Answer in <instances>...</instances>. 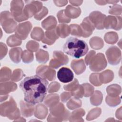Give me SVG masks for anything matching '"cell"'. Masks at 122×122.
<instances>
[{"instance_id":"1","label":"cell","mask_w":122,"mask_h":122,"mask_svg":"<svg viewBox=\"0 0 122 122\" xmlns=\"http://www.w3.org/2000/svg\"><path fill=\"white\" fill-rule=\"evenodd\" d=\"M48 84L46 79L37 74L25 78L20 84L25 102L33 105L41 102L46 95Z\"/></svg>"},{"instance_id":"20","label":"cell","mask_w":122,"mask_h":122,"mask_svg":"<svg viewBox=\"0 0 122 122\" xmlns=\"http://www.w3.org/2000/svg\"><path fill=\"white\" fill-rule=\"evenodd\" d=\"M81 13V10L79 8L72 7L71 5H68L65 10V13L69 18H76L79 16Z\"/></svg>"},{"instance_id":"29","label":"cell","mask_w":122,"mask_h":122,"mask_svg":"<svg viewBox=\"0 0 122 122\" xmlns=\"http://www.w3.org/2000/svg\"><path fill=\"white\" fill-rule=\"evenodd\" d=\"M71 100L72 101V102H73V104L71 103H69V102H68L67 103V106L70 109L73 110V109H74L75 108L80 107L81 106V102L77 98H76V99L72 98V99H71Z\"/></svg>"},{"instance_id":"6","label":"cell","mask_w":122,"mask_h":122,"mask_svg":"<svg viewBox=\"0 0 122 122\" xmlns=\"http://www.w3.org/2000/svg\"><path fill=\"white\" fill-rule=\"evenodd\" d=\"M69 61L67 56L63 54L61 51H54L53 53V57L50 62V67L57 69L61 65L66 64Z\"/></svg>"},{"instance_id":"27","label":"cell","mask_w":122,"mask_h":122,"mask_svg":"<svg viewBox=\"0 0 122 122\" xmlns=\"http://www.w3.org/2000/svg\"><path fill=\"white\" fill-rule=\"evenodd\" d=\"M59 22L61 23H68L71 21V19L66 15L65 10H60L57 14Z\"/></svg>"},{"instance_id":"16","label":"cell","mask_w":122,"mask_h":122,"mask_svg":"<svg viewBox=\"0 0 122 122\" xmlns=\"http://www.w3.org/2000/svg\"><path fill=\"white\" fill-rule=\"evenodd\" d=\"M59 38L55 30L54 29L47 30L43 36L41 41L43 43L48 45H52L55 41Z\"/></svg>"},{"instance_id":"26","label":"cell","mask_w":122,"mask_h":122,"mask_svg":"<svg viewBox=\"0 0 122 122\" xmlns=\"http://www.w3.org/2000/svg\"><path fill=\"white\" fill-rule=\"evenodd\" d=\"M70 33L72 35L82 37V31L81 26L77 24H71L70 25Z\"/></svg>"},{"instance_id":"11","label":"cell","mask_w":122,"mask_h":122,"mask_svg":"<svg viewBox=\"0 0 122 122\" xmlns=\"http://www.w3.org/2000/svg\"><path fill=\"white\" fill-rule=\"evenodd\" d=\"M104 27L107 29H113L119 30L122 28V18L108 16L106 17L104 21Z\"/></svg>"},{"instance_id":"25","label":"cell","mask_w":122,"mask_h":122,"mask_svg":"<svg viewBox=\"0 0 122 122\" xmlns=\"http://www.w3.org/2000/svg\"><path fill=\"white\" fill-rule=\"evenodd\" d=\"M44 36L43 30L40 28L35 27L33 30L31 34V37L32 39L40 41L42 40Z\"/></svg>"},{"instance_id":"36","label":"cell","mask_w":122,"mask_h":122,"mask_svg":"<svg viewBox=\"0 0 122 122\" xmlns=\"http://www.w3.org/2000/svg\"><path fill=\"white\" fill-rule=\"evenodd\" d=\"M28 43L30 45H31L32 46H26V48L29 50L31 51H36L37 50H38V49L39 47V45H38L34 46V45H36L37 43V42H36L35 41H29Z\"/></svg>"},{"instance_id":"4","label":"cell","mask_w":122,"mask_h":122,"mask_svg":"<svg viewBox=\"0 0 122 122\" xmlns=\"http://www.w3.org/2000/svg\"><path fill=\"white\" fill-rule=\"evenodd\" d=\"M23 5L22 1H12L11 2V14L17 21L20 22L28 19L22 10Z\"/></svg>"},{"instance_id":"12","label":"cell","mask_w":122,"mask_h":122,"mask_svg":"<svg viewBox=\"0 0 122 122\" xmlns=\"http://www.w3.org/2000/svg\"><path fill=\"white\" fill-rule=\"evenodd\" d=\"M31 28L32 25L29 21L20 23L15 32V36L19 39L25 40L28 36Z\"/></svg>"},{"instance_id":"9","label":"cell","mask_w":122,"mask_h":122,"mask_svg":"<svg viewBox=\"0 0 122 122\" xmlns=\"http://www.w3.org/2000/svg\"><path fill=\"white\" fill-rule=\"evenodd\" d=\"M30 3H28L26 5L24 10L23 13L24 15L27 18L31 17L35 15L36 13H38L42 10V3L40 1H31Z\"/></svg>"},{"instance_id":"10","label":"cell","mask_w":122,"mask_h":122,"mask_svg":"<svg viewBox=\"0 0 122 122\" xmlns=\"http://www.w3.org/2000/svg\"><path fill=\"white\" fill-rule=\"evenodd\" d=\"M56 71L53 69L47 66L41 65L38 67L36 70V73L42 78L47 79L49 81H53L55 79Z\"/></svg>"},{"instance_id":"2","label":"cell","mask_w":122,"mask_h":122,"mask_svg":"<svg viewBox=\"0 0 122 122\" xmlns=\"http://www.w3.org/2000/svg\"><path fill=\"white\" fill-rule=\"evenodd\" d=\"M63 51L75 58H80L85 55L89 50L86 42L74 37L68 38L63 47Z\"/></svg>"},{"instance_id":"35","label":"cell","mask_w":122,"mask_h":122,"mask_svg":"<svg viewBox=\"0 0 122 122\" xmlns=\"http://www.w3.org/2000/svg\"><path fill=\"white\" fill-rule=\"evenodd\" d=\"M47 13L48 10L46 7H44L43 9L38 13V14H36L34 17L37 20H41L43 17H44L46 15H47Z\"/></svg>"},{"instance_id":"32","label":"cell","mask_w":122,"mask_h":122,"mask_svg":"<svg viewBox=\"0 0 122 122\" xmlns=\"http://www.w3.org/2000/svg\"><path fill=\"white\" fill-rule=\"evenodd\" d=\"M36 60L37 61H39V62H41V63L42 62V57H44L46 58L49 59V55H48V52L43 50H42L41 49H40L39 51L36 52Z\"/></svg>"},{"instance_id":"21","label":"cell","mask_w":122,"mask_h":122,"mask_svg":"<svg viewBox=\"0 0 122 122\" xmlns=\"http://www.w3.org/2000/svg\"><path fill=\"white\" fill-rule=\"evenodd\" d=\"M56 24L57 21L55 18L52 16H50L42 22L41 25L44 29L48 30L54 29Z\"/></svg>"},{"instance_id":"40","label":"cell","mask_w":122,"mask_h":122,"mask_svg":"<svg viewBox=\"0 0 122 122\" xmlns=\"http://www.w3.org/2000/svg\"><path fill=\"white\" fill-rule=\"evenodd\" d=\"M65 95L66 96H63L62 94L61 95V101L63 102H65L66 101H67L70 98L71 94V93H69V92H65Z\"/></svg>"},{"instance_id":"7","label":"cell","mask_w":122,"mask_h":122,"mask_svg":"<svg viewBox=\"0 0 122 122\" xmlns=\"http://www.w3.org/2000/svg\"><path fill=\"white\" fill-rule=\"evenodd\" d=\"M94 27L98 30H102L104 28V21L106 19L105 14L99 11H94L90 13L88 17Z\"/></svg>"},{"instance_id":"14","label":"cell","mask_w":122,"mask_h":122,"mask_svg":"<svg viewBox=\"0 0 122 122\" xmlns=\"http://www.w3.org/2000/svg\"><path fill=\"white\" fill-rule=\"evenodd\" d=\"M81 28L82 31V37L87 38L89 37L94 30L95 27L91 22L89 17H86L81 24Z\"/></svg>"},{"instance_id":"37","label":"cell","mask_w":122,"mask_h":122,"mask_svg":"<svg viewBox=\"0 0 122 122\" xmlns=\"http://www.w3.org/2000/svg\"><path fill=\"white\" fill-rule=\"evenodd\" d=\"M95 53H96L94 51H90L89 54L85 57V62H86V65H89V63H90L91 60L95 56Z\"/></svg>"},{"instance_id":"38","label":"cell","mask_w":122,"mask_h":122,"mask_svg":"<svg viewBox=\"0 0 122 122\" xmlns=\"http://www.w3.org/2000/svg\"><path fill=\"white\" fill-rule=\"evenodd\" d=\"M58 85H60L59 83L56 82H54L53 83H51V85L49 86V92H56L57 91H58L59 89V88H54L56 86H57Z\"/></svg>"},{"instance_id":"24","label":"cell","mask_w":122,"mask_h":122,"mask_svg":"<svg viewBox=\"0 0 122 122\" xmlns=\"http://www.w3.org/2000/svg\"><path fill=\"white\" fill-rule=\"evenodd\" d=\"M118 35L116 32H110L106 33L104 36V40L109 44H114L118 40Z\"/></svg>"},{"instance_id":"23","label":"cell","mask_w":122,"mask_h":122,"mask_svg":"<svg viewBox=\"0 0 122 122\" xmlns=\"http://www.w3.org/2000/svg\"><path fill=\"white\" fill-rule=\"evenodd\" d=\"M41 112L45 117L48 113L47 109L44 105L39 104L36 106L35 112L34 113L35 116L37 118H39L40 119H43Z\"/></svg>"},{"instance_id":"19","label":"cell","mask_w":122,"mask_h":122,"mask_svg":"<svg viewBox=\"0 0 122 122\" xmlns=\"http://www.w3.org/2000/svg\"><path fill=\"white\" fill-rule=\"evenodd\" d=\"M56 32L58 36L64 38L70 33V27L64 23L60 24L56 28Z\"/></svg>"},{"instance_id":"17","label":"cell","mask_w":122,"mask_h":122,"mask_svg":"<svg viewBox=\"0 0 122 122\" xmlns=\"http://www.w3.org/2000/svg\"><path fill=\"white\" fill-rule=\"evenodd\" d=\"M21 114L24 117H29L32 116L34 108L33 106V104L24 102L21 101L20 102Z\"/></svg>"},{"instance_id":"13","label":"cell","mask_w":122,"mask_h":122,"mask_svg":"<svg viewBox=\"0 0 122 122\" xmlns=\"http://www.w3.org/2000/svg\"><path fill=\"white\" fill-rule=\"evenodd\" d=\"M57 78L61 82L68 83L73 80L74 74L69 68L62 67L57 72Z\"/></svg>"},{"instance_id":"3","label":"cell","mask_w":122,"mask_h":122,"mask_svg":"<svg viewBox=\"0 0 122 122\" xmlns=\"http://www.w3.org/2000/svg\"><path fill=\"white\" fill-rule=\"evenodd\" d=\"M0 24L6 33L13 32L17 28V22L9 12L4 11L0 14Z\"/></svg>"},{"instance_id":"34","label":"cell","mask_w":122,"mask_h":122,"mask_svg":"<svg viewBox=\"0 0 122 122\" xmlns=\"http://www.w3.org/2000/svg\"><path fill=\"white\" fill-rule=\"evenodd\" d=\"M122 11V7L120 5H115L112 7L111 9L109 10V13L111 14L118 15L121 14Z\"/></svg>"},{"instance_id":"41","label":"cell","mask_w":122,"mask_h":122,"mask_svg":"<svg viewBox=\"0 0 122 122\" xmlns=\"http://www.w3.org/2000/svg\"><path fill=\"white\" fill-rule=\"evenodd\" d=\"M69 2L73 5L78 6L81 5L82 1H69Z\"/></svg>"},{"instance_id":"28","label":"cell","mask_w":122,"mask_h":122,"mask_svg":"<svg viewBox=\"0 0 122 122\" xmlns=\"http://www.w3.org/2000/svg\"><path fill=\"white\" fill-rule=\"evenodd\" d=\"M21 57L23 61H22L27 63L31 62L33 59V55L32 53L27 51H24L22 53Z\"/></svg>"},{"instance_id":"15","label":"cell","mask_w":122,"mask_h":122,"mask_svg":"<svg viewBox=\"0 0 122 122\" xmlns=\"http://www.w3.org/2000/svg\"><path fill=\"white\" fill-rule=\"evenodd\" d=\"M65 109L62 103H60L58 105L53 106L50 108L51 114L53 117H57L61 116L63 118H67L68 117L70 114V112H68L67 113H65Z\"/></svg>"},{"instance_id":"5","label":"cell","mask_w":122,"mask_h":122,"mask_svg":"<svg viewBox=\"0 0 122 122\" xmlns=\"http://www.w3.org/2000/svg\"><path fill=\"white\" fill-rule=\"evenodd\" d=\"M89 65L91 70L98 72L105 69L107 63L104 55L99 53L92 58Z\"/></svg>"},{"instance_id":"18","label":"cell","mask_w":122,"mask_h":122,"mask_svg":"<svg viewBox=\"0 0 122 122\" xmlns=\"http://www.w3.org/2000/svg\"><path fill=\"white\" fill-rule=\"evenodd\" d=\"M71 67L76 74H80L85 70L86 66L83 59L80 60H73L71 62Z\"/></svg>"},{"instance_id":"22","label":"cell","mask_w":122,"mask_h":122,"mask_svg":"<svg viewBox=\"0 0 122 122\" xmlns=\"http://www.w3.org/2000/svg\"><path fill=\"white\" fill-rule=\"evenodd\" d=\"M22 49L20 48L12 49L10 51L9 55L10 59L15 63H19L20 61Z\"/></svg>"},{"instance_id":"30","label":"cell","mask_w":122,"mask_h":122,"mask_svg":"<svg viewBox=\"0 0 122 122\" xmlns=\"http://www.w3.org/2000/svg\"><path fill=\"white\" fill-rule=\"evenodd\" d=\"M79 83L77 79H75L73 82L69 84L68 85H66L64 86V89L67 91H71V92L75 91L79 87Z\"/></svg>"},{"instance_id":"33","label":"cell","mask_w":122,"mask_h":122,"mask_svg":"<svg viewBox=\"0 0 122 122\" xmlns=\"http://www.w3.org/2000/svg\"><path fill=\"white\" fill-rule=\"evenodd\" d=\"M9 39L11 41H13V42L10 43V44H8L10 47H13V46H16L17 45H20L21 43V41L18 38L16 37L15 35H12L10 36V37H9Z\"/></svg>"},{"instance_id":"31","label":"cell","mask_w":122,"mask_h":122,"mask_svg":"<svg viewBox=\"0 0 122 122\" xmlns=\"http://www.w3.org/2000/svg\"><path fill=\"white\" fill-rule=\"evenodd\" d=\"M99 73H92L90 75V81L95 86H100L102 85V83L99 81Z\"/></svg>"},{"instance_id":"8","label":"cell","mask_w":122,"mask_h":122,"mask_svg":"<svg viewBox=\"0 0 122 122\" xmlns=\"http://www.w3.org/2000/svg\"><path fill=\"white\" fill-rule=\"evenodd\" d=\"M109 63L112 65H117L121 61V51L117 47L112 46L106 51Z\"/></svg>"},{"instance_id":"39","label":"cell","mask_w":122,"mask_h":122,"mask_svg":"<svg viewBox=\"0 0 122 122\" xmlns=\"http://www.w3.org/2000/svg\"><path fill=\"white\" fill-rule=\"evenodd\" d=\"M22 71L21 72V73H19V71H18V73L17 74V72H16V70H14V72H13V76H16L15 77H14V78L12 79V81H20V79H21V78H20V77H19V76L20 75H22Z\"/></svg>"}]
</instances>
